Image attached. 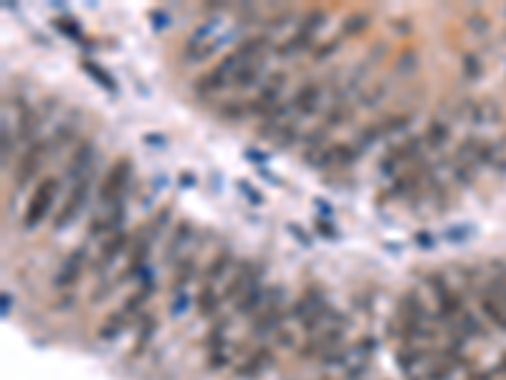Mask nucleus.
<instances>
[{"label":"nucleus","mask_w":506,"mask_h":380,"mask_svg":"<svg viewBox=\"0 0 506 380\" xmlns=\"http://www.w3.org/2000/svg\"><path fill=\"white\" fill-rule=\"evenodd\" d=\"M261 304H264V287L261 284H256V287H251L246 294L238 299V304H236V312L238 315H253V312H261Z\"/></svg>","instance_id":"22"},{"label":"nucleus","mask_w":506,"mask_h":380,"mask_svg":"<svg viewBox=\"0 0 506 380\" xmlns=\"http://www.w3.org/2000/svg\"><path fill=\"white\" fill-rule=\"evenodd\" d=\"M145 142H165L162 134H145Z\"/></svg>","instance_id":"61"},{"label":"nucleus","mask_w":506,"mask_h":380,"mask_svg":"<svg viewBox=\"0 0 506 380\" xmlns=\"http://www.w3.org/2000/svg\"><path fill=\"white\" fill-rule=\"evenodd\" d=\"M256 284H258V279H256V274H253V267H251L248 261H243L241 267H236V274H233V279H230L226 292H223V299H241V296L246 294L251 287H256Z\"/></svg>","instance_id":"11"},{"label":"nucleus","mask_w":506,"mask_h":380,"mask_svg":"<svg viewBox=\"0 0 506 380\" xmlns=\"http://www.w3.org/2000/svg\"><path fill=\"white\" fill-rule=\"evenodd\" d=\"M357 160V150L352 145H347V142H334L329 148H324L317 155V160L312 162V168H332V165H349V162Z\"/></svg>","instance_id":"6"},{"label":"nucleus","mask_w":506,"mask_h":380,"mask_svg":"<svg viewBox=\"0 0 506 380\" xmlns=\"http://www.w3.org/2000/svg\"><path fill=\"white\" fill-rule=\"evenodd\" d=\"M448 137H451V127L445 125V122H441V120H433L428 125V129H425L423 140L430 150H443L445 142H448Z\"/></svg>","instance_id":"23"},{"label":"nucleus","mask_w":506,"mask_h":380,"mask_svg":"<svg viewBox=\"0 0 506 380\" xmlns=\"http://www.w3.org/2000/svg\"><path fill=\"white\" fill-rule=\"evenodd\" d=\"M74 304H77V296H74V294H63L61 299H56V302H54V310H58V312L71 310Z\"/></svg>","instance_id":"51"},{"label":"nucleus","mask_w":506,"mask_h":380,"mask_svg":"<svg viewBox=\"0 0 506 380\" xmlns=\"http://www.w3.org/2000/svg\"><path fill=\"white\" fill-rule=\"evenodd\" d=\"M221 117L226 122H241L248 117V106L246 102H236V99H230V102H223L221 104Z\"/></svg>","instance_id":"35"},{"label":"nucleus","mask_w":506,"mask_h":380,"mask_svg":"<svg viewBox=\"0 0 506 380\" xmlns=\"http://www.w3.org/2000/svg\"><path fill=\"white\" fill-rule=\"evenodd\" d=\"M501 296H504V304H506V287L501 289Z\"/></svg>","instance_id":"63"},{"label":"nucleus","mask_w":506,"mask_h":380,"mask_svg":"<svg viewBox=\"0 0 506 380\" xmlns=\"http://www.w3.org/2000/svg\"><path fill=\"white\" fill-rule=\"evenodd\" d=\"M380 137H382L380 125H372V127H367V129H362V134H360V148L362 150L370 148V145H374V140H380Z\"/></svg>","instance_id":"47"},{"label":"nucleus","mask_w":506,"mask_h":380,"mask_svg":"<svg viewBox=\"0 0 506 380\" xmlns=\"http://www.w3.org/2000/svg\"><path fill=\"white\" fill-rule=\"evenodd\" d=\"M195 274H198V264H195L193 256L182 259L180 264L173 269V292H175V294H182L187 284L195 279Z\"/></svg>","instance_id":"17"},{"label":"nucleus","mask_w":506,"mask_h":380,"mask_svg":"<svg viewBox=\"0 0 506 380\" xmlns=\"http://www.w3.org/2000/svg\"><path fill=\"white\" fill-rule=\"evenodd\" d=\"M324 21H326V13L322 10V8H314V10H309V13L301 18V23H299V29L297 31H301V33H309V35H314L317 31L324 26Z\"/></svg>","instance_id":"33"},{"label":"nucleus","mask_w":506,"mask_h":380,"mask_svg":"<svg viewBox=\"0 0 506 380\" xmlns=\"http://www.w3.org/2000/svg\"><path fill=\"white\" fill-rule=\"evenodd\" d=\"M81 69L89 74L94 81H97L99 86H104L106 92H117V81H114V77H109L99 63H94V61H89V58H84L81 61Z\"/></svg>","instance_id":"30"},{"label":"nucleus","mask_w":506,"mask_h":380,"mask_svg":"<svg viewBox=\"0 0 506 380\" xmlns=\"http://www.w3.org/2000/svg\"><path fill=\"white\" fill-rule=\"evenodd\" d=\"M410 122V114H397V117H390L380 125L382 134H393V132H402Z\"/></svg>","instance_id":"40"},{"label":"nucleus","mask_w":506,"mask_h":380,"mask_svg":"<svg viewBox=\"0 0 506 380\" xmlns=\"http://www.w3.org/2000/svg\"><path fill=\"white\" fill-rule=\"evenodd\" d=\"M370 21H372V18H370L367 13H354L342 23V31H345V35H360L362 31L370 26Z\"/></svg>","instance_id":"36"},{"label":"nucleus","mask_w":506,"mask_h":380,"mask_svg":"<svg viewBox=\"0 0 506 380\" xmlns=\"http://www.w3.org/2000/svg\"><path fill=\"white\" fill-rule=\"evenodd\" d=\"M238 185H241V190H243V193H246V196H248L251 200H253V203H256V205H261V203H264V196H261V193H258V190H251V188H248V183H246V180H238Z\"/></svg>","instance_id":"54"},{"label":"nucleus","mask_w":506,"mask_h":380,"mask_svg":"<svg viewBox=\"0 0 506 380\" xmlns=\"http://www.w3.org/2000/svg\"><path fill=\"white\" fill-rule=\"evenodd\" d=\"M269 46H271L269 35H253V38H246V41L238 43V49L233 51V54H236L243 63H253L264 56L266 51H269Z\"/></svg>","instance_id":"13"},{"label":"nucleus","mask_w":506,"mask_h":380,"mask_svg":"<svg viewBox=\"0 0 506 380\" xmlns=\"http://www.w3.org/2000/svg\"><path fill=\"white\" fill-rule=\"evenodd\" d=\"M230 267H233V256H230V251H221L208 264V269H205V282H203V284L221 282V279L226 276V271H228Z\"/></svg>","instance_id":"26"},{"label":"nucleus","mask_w":506,"mask_h":380,"mask_svg":"<svg viewBox=\"0 0 506 380\" xmlns=\"http://www.w3.org/2000/svg\"><path fill=\"white\" fill-rule=\"evenodd\" d=\"M91 157H94V142L84 140L77 145V150H74V155H71V162H69V177H74V180H81V173L91 165Z\"/></svg>","instance_id":"14"},{"label":"nucleus","mask_w":506,"mask_h":380,"mask_svg":"<svg viewBox=\"0 0 506 380\" xmlns=\"http://www.w3.org/2000/svg\"><path fill=\"white\" fill-rule=\"evenodd\" d=\"M416 239L420 241V244H423V248H430V246H433V239H430L428 233H418Z\"/></svg>","instance_id":"57"},{"label":"nucleus","mask_w":506,"mask_h":380,"mask_svg":"<svg viewBox=\"0 0 506 380\" xmlns=\"http://www.w3.org/2000/svg\"><path fill=\"white\" fill-rule=\"evenodd\" d=\"M284 310L278 307L276 302L269 304V307H264V310L256 315V322H253V327H251V335H256V338H264V335H276L281 327H284Z\"/></svg>","instance_id":"7"},{"label":"nucleus","mask_w":506,"mask_h":380,"mask_svg":"<svg viewBox=\"0 0 506 380\" xmlns=\"http://www.w3.org/2000/svg\"><path fill=\"white\" fill-rule=\"evenodd\" d=\"M317 205H319V208H322V211H324V213H332V208H329V205H326L324 200H319V198H317Z\"/></svg>","instance_id":"62"},{"label":"nucleus","mask_w":506,"mask_h":380,"mask_svg":"<svg viewBox=\"0 0 506 380\" xmlns=\"http://www.w3.org/2000/svg\"><path fill=\"white\" fill-rule=\"evenodd\" d=\"M129 175H132V160H129V157H119V160L111 165L109 173H106L102 188H99V200H102V203H111V205L122 203L125 190H127V185H129Z\"/></svg>","instance_id":"2"},{"label":"nucleus","mask_w":506,"mask_h":380,"mask_svg":"<svg viewBox=\"0 0 506 380\" xmlns=\"http://www.w3.org/2000/svg\"><path fill=\"white\" fill-rule=\"evenodd\" d=\"M193 239V225H190V221H180V223L175 225L173 231V239H170V248H167V259L170 256H175V253L180 251L182 246H185L187 241Z\"/></svg>","instance_id":"31"},{"label":"nucleus","mask_w":506,"mask_h":380,"mask_svg":"<svg viewBox=\"0 0 506 380\" xmlns=\"http://www.w3.org/2000/svg\"><path fill=\"white\" fill-rule=\"evenodd\" d=\"M54 26H56V31H61V33L69 35V38H77V41L81 38V29H79L77 21H69V18H56Z\"/></svg>","instance_id":"42"},{"label":"nucleus","mask_w":506,"mask_h":380,"mask_svg":"<svg viewBox=\"0 0 506 380\" xmlns=\"http://www.w3.org/2000/svg\"><path fill=\"white\" fill-rule=\"evenodd\" d=\"M10 150H13V137H8V129H3V160H8Z\"/></svg>","instance_id":"56"},{"label":"nucleus","mask_w":506,"mask_h":380,"mask_svg":"<svg viewBox=\"0 0 506 380\" xmlns=\"http://www.w3.org/2000/svg\"><path fill=\"white\" fill-rule=\"evenodd\" d=\"M180 183L185 185V188H190V185H195V175H190V173H182Z\"/></svg>","instance_id":"59"},{"label":"nucleus","mask_w":506,"mask_h":380,"mask_svg":"<svg viewBox=\"0 0 506 380\" xmlns=\"http://www.w3.org/2000/svg\"><path fill=\"white\" fill-rule=\"evenodd\" d=\"M456 327H458V332H461L464 338H484V335H486L484 324H481L479 319L471 315V312H464Z\"/></svg>","instance_id":"32"},{"label":"nucleus","mask_w":506,"mask_h":380,"mask_svg":"<svg viewBox=\"0 0 506 380\" xmlns=\"http://www.w3.org/2000/svg\"><path fill=\"white\" fill-rule=\"evenodd\" d=\"M56 193H58V177H43L41 183L35 185V190L31 193V200H28L26 216H23V225L28 231L46 219L49 208L54 205Z\"/></svg>","instance_id":"1"},{"label":"nucleus","mask_w":506,"mask_h":380,"mask_svg":"<svg viewBox=\"0 0 506 380\" xmlns=\"http://www.w3.org/2000/svg\"><path fill=\"white\" fill-rule=\"evenodd\" d=\"M230 81L226 77H221L215 69H210L208 74H203L198 81H195V92L198 94H203V97H208V94H218V92H223L226 86H228Z\"/></svg>","instance_id":"21"},{"label":"nucleus","mask_w":506,"mask_h":380,"mask_svg":"<svg viewBox=\"0 0 506 380\" xmlns=\"http://www.w3.org/2000/svg\"><path fill=\"white\" fill-rule=\"evenodd\" d=\"M86 267V246H79L77 251L71 253L69 259L63 261V267L58 269V274L54 276V287L56 289H69L81 279V271Z\"/></svg>","instance_id":"5"},{"label":"nucleus","mask_w":506,"mask_h":380,"mask_svg":"<svg viewBox=\"0 0 506 380\" xmlns=\"http://www.w3.org/2000/svg\"><path fill=\"white\" fill-rule=\"evenodd\" d=\"M493 375H506V355L501 358V363L496 367H493Z\"/></svg>","instance_id":"60"},{"label":"nucleus","mask_w":506,"mask_h":380,"mask_svg":"<svg viewBox=\"0 0 506 380\" xmlns=\"http://www.w3.org/2000/svg\"><path fill=\"white\" fill-rule=\"evenodd\" d=\"M312 46H317V43H314V35L297 31L292 38H286L284 43H278L276 54L278 56H297V54H301V51H309Z\"/></svg>","instance_id":"18"},{"label":"nucleus","mask_w":506,"mask_h":380,"mask_svg":"<svg viewBox=\"0 0 506 380\" xmlns=\"http://www.w3.org/2000/svg\"><path fill=\"white\" fill-rule=\"evenodd\" d=\"M436 315L438 319H443V322H448V319H461V315H464V296L458 294V292H448V294H443L441 299H436Z\"/></svg>","instance_id":"15"},{"label":"nucleus","mask_w":506,"mask_h":380,"mask_svg":"<svg viewBox=\"0 0 506 380\" xmlns=\"http://www.w3.org/2000/svg\"><path fill=\"white\" fill-rule=\"evenodd\" d=\"M38 127H41V117L35 114V109L26 106L21 112V120H18V137L23 142H31V137L38 132Z\"/></svg>","instance_id":"28"},{"label":"nucleus","mask_w":506,"mask_h":380,"mask_svg":"<svg viewBox=\"0 0 506 380\" xmlns=\"http://www.w3.org/2000/svg\"><path fill=\"white\" fill-rule=\"evenodd\" d=\"M380 170L385 173V175H393V173L397 170V162L393 160L390 155H385V157H382V162H380Z\"/></svg>","instance_id":"55"},{"label":"nucleus","mask_w":506,"mask_h":380,"mask_svg":"<svg viewBox=\"0 0 506 380\" xmlns=\"http://www.w3.org/2000/svg\"><path fill=\"white\" fill-rule=\"evenodd\" d=\"M468 29L476 31V33H486V31H489V23H486V18H481V15H473V18H468Z\"/></svg>","instance_id":"52"},{"label":"nucleus","mask_w":506,"mask_h":380,"mask_svg":"<svg viewBox=\"0 0 506 380\" xmlns=\"http://www.w3.org/2000/svg\"><path fill=\"white\" fill-rule=\"evenodd\" d=\"M205 347L208 352H226L228 350V319L215 322L205 335Z\"/></svg>","instance_id":"20"},{"label":"nucleus","mask_w":506,"mask_h":380,"mask_svg":"<svg viewBox=\"0 0 506 380\" xmlns=\"http://www.w3.org/2000/svg\"><path fill=\"white\" fill-rule=\"evenodd\" d=\"M246 106H248V114H253V117H271V112H274V106L266 104L264 99H251V102H246Z\"/></svg>","instance_id":"46"},{"label":"nucleus","mask_w":506,"mask_h":380,"mask_svg":"<svg viewBox=\"0 0 506 380\" xmlns=\"http://www.w3.org/2000/svg\"><path fill=\"white\" fill-rule=\"evenodd\" d=\"M420 185V175L416 173H408V175H397L395 183H393V196H405L410 190H416Z\"/></svg>","instance_id":"37"},{"label":"nucleus","mask_w":506,"mask_h":380,"mask_svg":"<svg viewBox=\"0 0 506 380\" xmlns=\"http://www.w3.org/2000/svg\"><path fill=\"white\" fill-rule=\"evenodd\" d=\"M127 322H129V317H127L122 310L111 312V315L104 319V324L99 327V338H102V340H117L119 335L125 332Z\"/></svg>","instance_id":"24"},{"label":"nucleus","mask_w":506,"mask_h":380,"mask_svg":"<svg viewBox=\"0 0 506 380\" xmlns=\"http://www.w3.org/2000/svg\"><path fill=\"white\" fill-rule=\"evenodd\" d=\"M319 97H322V86L317 81H306L297 89V94L292 97V106L297 109L301 117H309L319 109Z\"/></svg>","instance_id":"9"},{"label":"nucleus","mask_w":506,"mask_h":380,"mask_svg":"<svg viewBox=\"0 0 506 380\" xmlns=\"http://www.w3.org/2000/svg\"><path fill=\"white\" fill-rule=\"evenodd\" d=\"M127 244H129V236H127L125 231H122V233H114V236H111V239L106 241L104 246H102V253H99L97 267H102V264H111V261L117 259L119 253L125 251Z\"/></svg>","instance_id":"25"},{"label":"nucleus","mask_w":506,"mask_h":380,"mask_svg":"<svg viewBox=\"0 0 506 380\" xmlns=\"http://www.w3.org/2000/svg\"><path fill=\"white\" fill-rule=\"evenodd\" d=\"M337 51H340V41L332 38V41H324V43H319V46H314V58H317V61H324V58H329L332 54H337Z\"/></svg>","instance_id":"44"},{"label":"nucleus","mask_w":506,"mask_h":380,"mask_svg":"<svg viewBox=\"0 0 506 380\" xmlns=\"http://www.w3.org/2000/svg\"><path fill=\"white\" fill-rule=\"evenodd\" d=\"M261 71H264V63H261V61L246 63V66H241V69L236 71V77H233V81H230V84L238 86V89H248V86L258 84Z\"/></svg>","instance_id":"27"},{"label":"nucleus","mask_w":506,"mask_h":380,"mask_svg":"<svg viewBox=\"0 0 506 380\" xmlns=\"http://www.w3.org/2000/svg\"><path fill=\"white\" fill-rule=\"evenodd\" d=\"M385 94H388V86H385V84H377V89H370V92L360 99V104L367 106V109H370V106H377L382 102V97H385Z\"/></svg>","instance_id":"45"},{"label":"nucleus","mask_w":506,"mask_h":380,"mask_svg":"<svg viewBox=\"0 0 506 380\" xmlns=\"http://www.w3.org/2000/svg\"><path fill=\"white\" fill-rule=\"evenodd\" d=\"M461 66H464V77L471 79V81L484 77V63H481V58L476 56V54H466Z\"/></svg>","instance_id":"38"},{"label":"nucleus","mask_w":506,"mask_h":380,"mask_svg":"<svg viewBox=\"0 0 506 380\" xmlns=\"http://www.w3.org/2000/svg\"><path fill=\"white\" fill-rule=\"evenodd\" d=\"M271 363H274V352H271L269 345H261L258 350H253L251 358H246L243 363H238L236 375L238 378H258V375L264 373Z\"/></svg>","instance_id":"10"},{"label":"nucleus","mask_w":506,"mask_h":380,"mask_svg":"<svg viewBox=\"0 0 506 380\" xmlns=\"http://www.w3.org/2000/svg\"><path fill=\"white\" fill-rule=\"evenodd\" d=\"M400 319H408V322H425L428 319V310H425L423 299L418 294L416 289H410L400 296V310H397Z\"/></svg>","instance_id":"12"},{"label":"nucleus","mask_w":506,"mask_h":380,"mask_svg":"<svg viewBox=\"0 0 506 380\" xmlns=\"http://www.w3.org/2000/svg\"><path fill=\"white\" fill-rule=\"evenodd\" d=\"M299 140V125L297 122H286L281 134H278V148H292L294 142Z\"/></svg>","instance_id":"41"},{"label":"nucleus","mask_w":506,"mask_h":380,"mask_svg":"<svg viewBox=\"0 0 506 380\" xmlns=\"http://www.w3.org/2000/svg\"><path fill=\"white\" fill-rule=\"evenodd\" d=\"M395 360L400 363V367L405 370V373H410L413 367H418L420 363L425 360V350L423 347H413V345H405V347H400L397 350V355H395Z\"/></svg>","instance_id":"29"},{"label":"nucleus","mask_w":506,"mask_h":380,"mask_svg":"<svg viewBox=\"0 0 506 380\" xmlns=\"http://www.w3.org/2000/svg\"><path fill=\"white\" fill-rule=\"evenodd\" d=\"M49 150H51V140H38L23 152L21 162H18V168H15V183H18V188L31 183V177L38 173L43 157L49 155Z\"/></svg>","instance_id":"3"},{"label":"nucleus","mask_w":506,"mask_h":380,"mask_svg":"<svg viewBox=\"0 0 506 380\" xmlns=\"http://www.w3.org/2000/svg\"><path fill=\"white\" fill-rule=\"evenodd\" d=\"M223 296L215 292L213 284H203L198 296H195V307H198V315L200 317H215L221 310Z\"/></svg>","instance_id":"16"},{"label":"nucleus","mask_w":506,"mask_h":380,"mask_svg":"<svg viewBox=\"0 0 506 380\" xmlns=\"http://www.w3.org/2000/svg\"><path fill=\"white\" fill-rule=\"evenodd\" d=\"M349 117V106L347 104H334L324 117V127L326 129H334V127H342Z\"/></svg>","instance_id":"39"},{"label":"nucleus","mask_w":506,"mask_h":380,"mask_svg":"<svg viewBox=\"0 0 506 380\" xmlns=\"http://www.w3.org/2000/svg\"><path fill=\"white\" fill-rule=\"evenodd\" d=\"M274 338H276V342L281 347H297V338H294V332L286 330V327H281V330H278Z\"/></svg>","instance_id":"49"},{"label":"nucleus","mask_w":506,"mask_h":380,"mask_svg":"<svg viewBox=\"0 0 506 380\" xmlns=\"http://www.w3.org/2000/svg\"><path fill=\"white\" fill-rule=\"evenodd\" d=\"M155 294V282H145L139 289H134V294H129L125 299V304H122V312H125L127 317L137 315L142 307L147 304V299Z\"/></svg>","instance_id":"19"},{"label":"nucleus","mask_w":506,"mask_h":380,"mask_svg":"<svg viewBox=\"0 0 506 380\" xmlns=\"http://www.w3.org/2000/svg\"><path fill=\"white\" fill-rule=\"evenodd\" d=\"M453 367H456V365H451V363L441 360L438 365L430 367L428 375H425V380H448V378H451V373H453Z\"/></svg>","instance_id":"43"},{"label":"nucleus","mask_w":506,"mask_h":380,"mask_svg":"<svg viewBox=\"0 0 506 380\" xmlns=\"http://www.w3.org/2000/svg\"><path fill=\"white\" fill-rule=\"evenodd\" d=\"M89 185H91V180L86 175L79 180L74 188H71V193H69V198H66V203L61 205V211H58V216L54 219V225L56 228H63V225H69L71 221L77 219L79 216V211L84 208V203H86V196H89Z\"/></svg>","instance_id":"4"},{"label":"nucleus","mask_w":506,"mask_h":380,"mask_svg":"<svg viewBox=\"0 0 506 380\" xmlns=\"http://www.w3.org/2000/svg\"><path fill=\"white\" fill-rule=\"evenodd\" d=\"M155 330H157V319H155L152 315L142 317V324H139V330H137V350H134V355H139V352L145 350L147 342L152 340Z\"/></svg>","instance_id":"34"},{"label":"nucleus","mask_w":506,"mask_h":380,"mask_svg":"<svg viewBox=\"0 0 506 380\" xmlns=\"http://www.w3.org/2000/svg\"><path fill=\"white\" fill-rule=\"evenodd\" d=\"M479 307L489 322L496 324L499 330H506V304H504L501 292H496V289H486V292H481Z\"/></svg>","instance_id":"8"},{"label":"nucleus","mask_w":506,"mask_h":380,"mask_svg":"<svg viewBox=\"0 0 506 380\" xmlns=\"http://www.w3.org/2000/svg\"><path fill=\"white\" fill-rule=\"evenodd\" d=\"M314 228H317V231H319L324 239H337V231L332 228V223H329V221H317V225H314Z\"/></svg>","instance_id":"53"},{"label":"nucleus","mask_w":506,"mask_h":380,"mask_svg":"<svg viewBox=\"0 0 506 380\" xmlns=\"http://www.w3.org/2000/svg\"><path fill=\"white\" fill-rule=\"evenodd\" d=\"M292 233H294V236H299V239H301V244H304V246H306V244H309V239H306V233L301 231V228H299L297 223L292 225Z\"/></svg>","instance_id":"58"},{"label":"nucleus","mask_w":506,"mask_h":380,"mask_svg":"<svg viewBox=\"0 0 506 380\" xmlns=\"http://www.w3.org/2000/svg\"><path fill=\"white\" fill-rule=\"evenodd\" d=\"M294 15L292 13H281V15H276V18H271L269 21V29H274V31H281V29H286L289 26V21H292Z\"/></svg>","instance_id":"50"},{"label":"nucleus","mask_w":506,"mask_h":380,"mask_svg":"<svg viewBox=\"0 0 506 380\" xmlns=\"http://www.w3.org/2000/svg\"><path fill=\"white\" fill-rule=\"evenodd\" d=\"M230 365V355L226 352H208V367L210 370H223V367Z\"/></svg>","instance_id":"48"}]
</instances>
